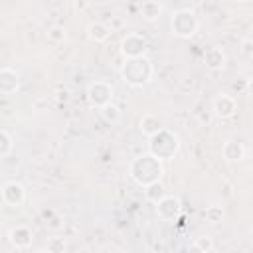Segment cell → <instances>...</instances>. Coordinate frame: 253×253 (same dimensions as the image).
Returning a JSON list of instances; mask_svg holds the SVG:
<instances>
[{
    "mask_svg": "<svg viewBox=\"0 0 253 253\" xmlns=\"http://www.w3.org/2000/svg\"><path fill=\"white\" fill-rule=\"evenodd\" d=\"M128 174H130V178H132L136 184H140V186H146V184H150V182H156V180H160L162 174H164L162 160L156 158V156H152L150 152H148V154H140V156H136V158L130 162Z\"/></svg>",
    "mask_w": 253,
    "mask_h": 253,
    "instance_id": "obj_1",
    "label": "cell"
},
{
    "mask_svg": "<svg viewBox=\"0 0 253 253\" xmlns=\"http://www.w3.org/2000/svg\"><path fill=\"white\" fill-rule=\"evenodd\" d=\"M152 75H154L152 61L148 57H144V55L128 57L121 65V77L130 87H142V85H146L152 79Z\"/></svg>",
    "mask_w": 253,
    "mask_h": 253,
    "instance_id": "obj_2",
    "label": "cell"
},
{
    "mask_svg": "<svg viewBox=\"0 0 253 253\" xmlns=\"http://www.w3.org/2000/svg\"><path fill=\"white\" fill-rule=\"evenodd\" d=\"M150 142H148V150L152 156L160 158V160H168V158H174V154L178 152L180 148V140L178 136L168 130V128H160L156 134L148 136Z\"/></svg>",
    "mask_w": 253,
    "mask_h": 253,
    "instance_id": "obj_3",
    "label": "cell"
},
{
    "mask_svg": "<svg viewBox=\"0 0 253 253\" xmlns=\"http://www.w3.org/2000/svg\"><path fill=\"white\" fill-rule=\"evenodd\" d=\"M172 34L178 38H190L198 30V18L192 10H178L172 14Z\"/></svg>",
    "mask_w": 253,
    "mask_h": 253,
    "instance_id": "obj_4",
    "label": "cell"
},
{
    "mask_svg": "<svg viewBox=\"0 0 253 253\" xmlns=\"http://www.w3.org/2000/svg\"><path fill=\"white\" fill-rule=\"evenodd\" d=\"M156 215L162 219V221H176L178 217H180V213H182V204H180V200L176 198V196H164V198H160L156 204Z\"/></svg>",
    "mask_w": 253,
    "mask_h": 253,
    "instance_id": "obj_5",
    "label": "cell"
},
{
    "mask_svg": "<svg viewBox=\"0 0 253 253\" xmlns=\"http://www.w3.org/2000/svg\"><path fill=\"white\" fill-rule=\"evenodd\" d=\"M87 99H89V103L93 107L101 109L103 105L113 101V87L107 81H93L87 87Z\"/></svg>",
    "mask_w": 253,
    "mask_h": 253,
    "instance_id": "obj_6",
    "label": "cell"
},
{
    "mask_svg": "<svg viewBox=\"0 0 253 253\" xmlns=\"http://www.w3.org/2000/svg\"><path fill=\"white\" fill-rule=\"evenodd\" d=\"M144 51H146V40L140 34H126L121 40V53L125 59L144 55Z\"/></svg>",
    "mask_w": 253,
    "mask_h": 253,
    "instance_id": "obj_7",
    "label": "cell"
},
{
    "mask_svg": "<svg viewBox=\"0 0 253 253\" xmlns=\"http://www.w3.org/2000/svg\"><path fill=\"white\" fill-rule=\"evenodd\" d=\"M2 200H4L8 206H12V208L22 206L24 200H26V190H24V186H22L20 182H6L4 188H2Z\"/></svg>",
    "mask_w": 253,
    "mask_h": 253,
    "instance_id": "obj_8",
    "label": "cell"
},
{
    "mask_svg": "<svg viewBox=\"0 0 253 253\" xmlns=\"http://www.w3.org/2000/svg\"><path fill=\"white\" fill-rule=\"evenodd\" d=\"M18 87H20V75L10 67H2L0 69V95H14Z\"/></svg>",
    "mask_w": 253,
    "mask_h": 253,
    "instance_id": "obj_9",
    "label": "cell"
},
{
    "mask_svg": "<svg viewBox=\"0 0 253 253\" xmlns=\"http://www.w3.org/2000/svg\"><path fill=\"white\" fill-rule=\"evenodd\" d=\"M32 237H34V233H32V229H30L28 225H16V227H12L10 233H8V239H10V243H12L16 249H26V247H30V245H32Z\"/></svg>",
    "mask_w": 253,
    "mask_h": 253,
    "instance_id": "obj_10",
    "label": "cell"
},
{
    "mask_svg": "<svg viewBox=\"0 0 253 253\" xmlns=\"http://www.w3.org/2000/svg\"><path fill=\"white\" fill-rule=\"evenodd\" d=\"M237 111V103L231 95H219L215 101H213V113L219 117V119H229L233 117Z\"/></svg>",
    "mask_w": 253,
    "mask_h": 253,
    "instance_id": "obj_11",
    "label": "cell"
},
{
    "mask_svg": "<svg viewBox=\"0 0 253 253\" xmlns=\"http://www.w3.org/2000/svg\"><path fill=\"white\" fill-rule=\"evenodd\" d=\"M221 154H223V158H225L227 162H239V160H243V156H245V148H243V144H241L239 140L229 138V140L223 142Z\"/></svg>",
    "mask_w": 253,
    "mask_h": 253,
    "instance_id": "obj_12",
    "label": "cell"
},
{
    "mask_svg": "<svg viewBox=\"0 0 253 253\" xmlns=\"http://www.w3.org/2000/svg\"><path fill=\"white\" fill-rule=\"evenodd\" d=\"M204 63L211 71L223 69V65H225V53L221 51V47H215V45L213 47H208L204 51Z\"/></svg>",
    "mask_w": 253,
    "mask_h": 253,
    "instance_id": "obj_13",
    "label": "cell"
},
{
    "mask_svg": "<svg viewBox=\"0 0 253 253\" xmlns=\"http://www.w3.org/2000/svg\"><path fill=\"white\" fill-rule=\"evenodd\" d=\"M138 128H140V132H142V134L152 136V134H156V132H158L160 128H164V126H162V121H160L156 115L146 113V115H142V117H140Z\"/></svg>",
    "mask_w": 253,
    "mask_h": 253,
    "instance_id": "obj_14",
    "label": "cell"
},
{
    "mask_svg": "<svg viewBox=\"0 0 253 253\" xmlns=\"http://www.w3.org/2000/svg\"><path fill=\"white\" fill-rule=\"evenodd\" d=\"M160 14H162V6H160V2H156V0H144V2L140 4V16H142L146 22H154V20H158Z\"/></svg>",
    "mask_w": 253,
    "mask_h": 253,
    "instance_id": "obj_15",
    "label": "cell"
},
{
    "mask_svg": "<svg viewBox=\"0 0 253 253\" xmlns=\"http://www.w3.org/2000/svg\"><path fill=\"white\" fill-rule=\"evenodd\" d=\"M87 36H89L93 42H105V40H109V36H111V28H109L107 24H103V22H91V24L87 26Z\"/></svg>",
    "mask_w": 253,
    "mask_h": 253,
    "instance_id": "obj_16",
    "label": "cell"
},
{
    "mask_svg": "<svg viewBox=\"0 0 253 253\" xmlns=\"http://www.w3.org/2000/svg\"><path fill=\"white\" fill-rule=\"evenodd\" d=\"M164 196H166V188H164V184H162L160 180L150 182V184L144 186V198H146L148 202L156 204V202H158L160 198H164Z\"/></svg>",
    "mask_w": 253,
    "mask_h": 253,
    "instance_id": "obj_17",
    "label": "cell"
},
{
    "mask_svg": "<svg viewBox=\"0 0 253 253\" xmlns=\"http://www.w3.org/2000/svg\"><path fill=\"white\" fill-rule=\"evenodd\" d=\"M101 115H103V119H105L107 123H111V125H115V123L121 121V109H119L117 105H113V101L101 107Z\"/></svg>",
    "mask_w": 253,
    "mask_h": 253,
    "instance_id": "obj_18",
    "label": "cell"
},
{
    "mask_svg": "<svg viewBox=\"0 0 253 253\" xmlns=\"http://www.w3.org/2000/svg\"><path fill=\"white\" fill-rule=\"evenodd\" d=\"M204 217H206V221L211 223V225L221 223V221H223V210H221V206H210V208H206Z\"/></svg>",
    "mask_w": 253,
    "mask_h": 253,
    "instance_id": "obj_19",
    "label": "cell"
},
{
    "mask_svg": "<svg viewBox=\"0 0 253 253\" xmlns=\"http://www.w3.org/2000/svg\"><path fill=\"white\" fill-rule=\"evenodd\" d=\"M65 38H67V34H65V28L63 26H51L47 30V40L51 43H63Z\"/></svg>",
    "mask_w": 253,
    "mask_h": 253,
    "instance_id": "obj_20",
    "label": "cell"
},
{
    "mask_svg": "<svg viewBox=\"0 0 253 253\" xmlns=\"http://www.w3.org/2000/svg\"><path fill=\"white\" fill-rule=\"evenodd\" d=\"M12 148H14V140H12V136H10L6 130L0 128V156L10 154Z\"/></svg>",
    "mask_w": 253,
    "mask_h": 253,
    "instance_id": "obj_21",
    "label": "cell"
},
{
    "mask_svg": "<svg viewBox=\"0 0 253 253\" xmlns=\"http://www.w3.org/2000/svg\"><path fill=\"white\" fill-rule=\"evenodd\" d=\"M192 249H194V251H202V253H208V251H211V249H213V241H211V237H208V235H202V237H198V239L194 241Z\"/></svg>",
    "mask_w": 253,
    "mask_h": 253,
    "instance_id": "obj_22",
    "label": "cell"
},
{
    "mask_svg": "<svg viewBox=\"0 0 253 253\" xmlns=\"http://www.w3.org/2000/svg\"><path fill=\"white\" fill-rule=\"evenodd\" d=\"M65 239L63 237H49L47 241V251L49 253H63L65 251Z\"/></svg>",
    "mask_w": 253,
    "mask_h": 253,
    "instance_id": "obj_23",
    "label": "cell"
},
{
    "mask_svg": "<svg viewBox=\"0 0 253 253\" xmlns=\"http://www.w3.org/2000/svg\"><path fill=\"white\" fill-rule=\"evenodd\" d=\"M241 53H243L245 57H251V55H253V42H251V38H245V40L241 42Z\"/></svg>",
    "mask_w": 253,
    "mask_h": 253,
    "instance_id": "obj_24",
    "label": "cell"
},
{
    "mask_svg": "<svg viewBox=\"0 0 253 253\" xmlns=\"http://www.w3.org/2000/svg\"><path fill=\"white\" fill-rule=\"evenodd\" d=\"M73 6H75L77 12H83V10L89 8V0H73Z\"/></svg>",
    "mask_w": 253,
    "mask_h": 253,
    "instance_id": "obj_25",
    "label": "cell"
},
{
    "mask_svg": "<svg viewBox=\"0 0 253 253\" xmlns=\"http://www.w3.org/2000/svg\"><path fill=\"white\" fill-rule=\"evenodd\" d=\"M235 2H247V0H235Z\"/></svg>",
    "mask_w": 253,
    "mask_h": 253,
    "instance_id": "obj_26",
    "label": "cell"
}]
</instances>
